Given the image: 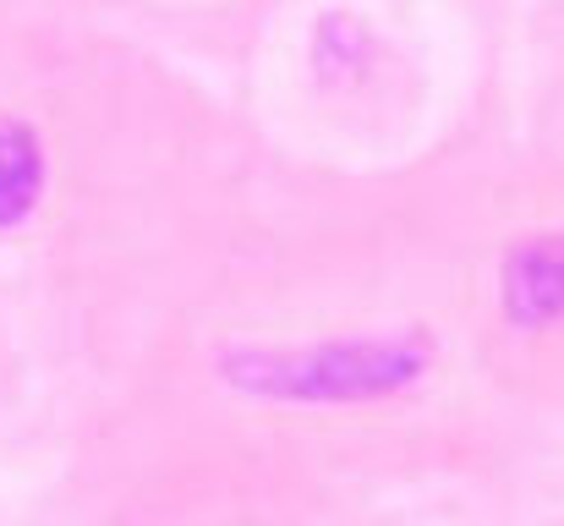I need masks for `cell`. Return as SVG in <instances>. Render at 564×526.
Here are the masks:
<instances>
[{
  "label": "cell",
  "instance_id": "cell-1",
  "mask_svg": "<svg viewBox=\"0 0 564 526\" xmlns=\"http://www.w3.org/2000/svg\"><path fill=\"white\" fill-rule=\"evenodd\" d=\"M422 367H427L422 335H368L329 346L230 351L219 373L263 400H373L389 389H405Z\"/></svg>",
  "mask_w": 564,
  "mask_h": 526
},
{
  "label": "cell",
  "instance_id": "cell-2",
  "mask_svg": "<svg viewBox=\"0 0 564 526\" xmlns=\"http://www.w3.org/2000/svg\"><path fill=\"white\" fill-rule=\"evenodd\" d=\"M505 313L516 324H554V319H564V236L521 241L505 258Z\"/></svg>",
  "mask_w": 564,
  "mask_h": 526
},
{
  "label": "cell",
  "instance_id": "cell-3",
  "mask_svg": "<svg viewBox=\"0 0 564 526\" xmlns=\"http://www.w3.org/2000/svg\"><path fill=\"white\" fill-rule=\"evenodd\" d=\"M39 186H44L39 138L22 121H0V230L6 225H22L33 214Z\"/></svg>",
  "mask_w": 564,
  "mask_h": 526
}]
</instances>
